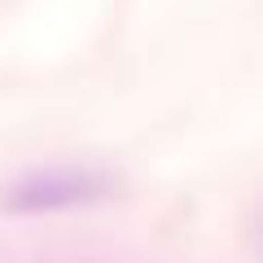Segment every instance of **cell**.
I'll return each mask as SVG.
<instances>
[{
	"instance_id": "6da1fadb",
	"label": "cell",
	"mask_w": 263,
	"mask_h": 263,
	"mask_svg": "<svg viewBox=\"0 0 263 263\" xmlns=\"http://www.w3.org/2000/svg\"><path fill=\"white\" fill-rule=\"evenodd\" d=\"M114 193V176L105 167H79V162H62V167H40L5 184L0 206L9 215H48V211H75L88 202H101Z\"/></svg>"
}]
</instances>
